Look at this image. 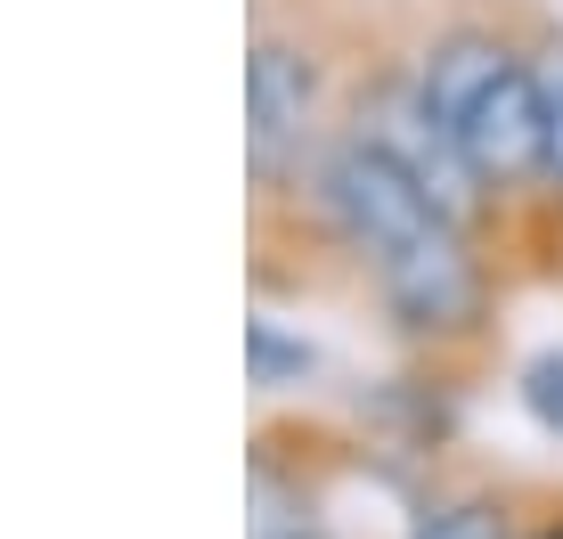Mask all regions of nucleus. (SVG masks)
Here are the masks:
<instances>
[{
    "label": "nucleus",
    "mask_w": 563,
    "mask_h": 539,
    "mask_svg": "<svg viewBox=\"0 0 563 539\" xmlns=\"http://www.w3.org/2000/svg\"><path fill=\"white\" fill-rule=\"evenodd\" d=\"M400 0H245V188L302 180Z\"/></svg>",
    "instance_id": "f257e3e1"
},
{
    "label": "nucleus",
    "mask_w": 563,
    "mask_h": 539,
    "mask_svg": "<svg viewBox=\"0 0 563 539\" xmlns=\"http://www.w3.org/2000/svg\"><path fill=\"white\" fill-rule=\"evenodd\" d=\"M522 295L490 238L465 221H424L417 238L384 245L360 278L352 311L376 319L384 352L424 393H474L507 360V302Z\"/></svg>",
    "instance_id": "f03ea898"
},
{
    "label": "nucleus",
    "mask_w": 563,
    "mask_h": 539,
    "mask_svg": "<svg viewBox=\"0 0 563 539\" xmlns=\"http://www.w3.org/2000/svg\"><path fill=\"white\" fill-rule=\"evenodd\" d=\"M539 99H548V172H539V213L522 229V286H563V9L539 16Z\"/></svg>",
    "instance_id": "7ed1b4c3"
},
{
    "label": "nucleus",
    "mask_w": 563,
    "mask_h": 539,
    "mask_svg": "<svg viewBox=\"0 0 563 539\" xmlns=\"http://www.w3.org/2000/svg\"><path fill=\"white\" fill-rule=\"evenodd\" d=\"M531 507H539L531 483L474 474V483H441L409 515V531H400V539H522V531H531Z\"/></svg>",
    "instance_id": "20e7f679"
},
{
    "label": "nucleus",
    "mask_w": 563,
    "mask_h": 539,
    "mask_svg": "<svg viewBox=\"0 0 563 539\" xmlns=\"http://www.w3.org/2000/svg\"><path fill=\"white\" fill-rule=\"evenodd\" d=\"M245 369H254V400H262V409H269L278 393L302 400L310 384H319V343L295 336L269 302H254V319H245Z\"/></svg>",
    "instance_id": "39448f33"
},
{
    "label": "nucleus",
    "mask_w": 563,
    "mask_h": 539,
    "mask_svg": "<svg viewBox=\"0 0 563 539\" xmlns=\"http://www.w3.org/2000/svg\"><path fill=\"white\" fill-rule=\"evenodd\" d=\"M515 400L531 409V426L548 433V441H563V352H531L515 369Z\"/></svg>",
    "instance_id": "423d86ee"
},
{
    "label": "nucleus",
    "mask_w": 563,
    "mask_h": 539,
    "mask_svg": "<svg viewBox=\"0 0 563 539\" xmlns=\"http://www.w3.org/2000/svg\"><path fill=\"white\" fill-rule=\"evenodd\" d=\"M522 539H563V491H539V507H531V531Z\"/></svg>",
    "instance_id": "0eeeda50"
},
{
    "label": "nucleus",
    "mask_w": 563,
    "mask_h": 539,
    "mask_svg": "<svg viewBox=\"0 0 563 539\" xmlns=\"http://www.w3.org/2000/svg\"><path fill=\"white\" fill-rule=\"evenodd\" d=\"M254 539H343V531H327L319 515H302V524H278V531H254Z\"/></svg>",
    "instance_id": "6e6552de"
}]
</instances>
